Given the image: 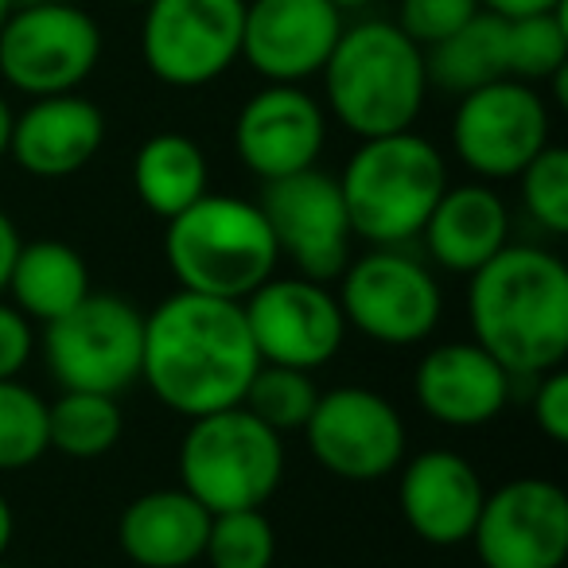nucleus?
Segmentation results:
<instances>
[{"label": "nucleus", "mask_w": 568, "mask_h": 568, "mask_svg": "<svg viewBox=\"0 0 568 568\" xmlns=\"http://www.w3.org/2000/svg\"><path fill=\"white\" fill-rule=\"evenodd\" d=\"M257 366L261 355L237 301L180 288L144 316L141 382L180 417L242 405Z\"/></svg>", "instance_id": "obj_1"}, {"label": "nucleus", "mask_w": 568, "mask_h": 568, "mask_svg": "<svg viewBox=\"0 0 568 568\" xmlns=\"http://www.w3.org/2000/svg\"><path fill=\"white\" fill-rule=\"evenodd\" d=\"M467 281L471 339L495 355L510 378H537L565 366L568 268L557 253L506 242Z\"/></svg>", "instance_id": "obj_2"}, {"label": "nucleus", "mask_w": 568, "mask_h": 568, "mask_svg": "<svg viewBox=\"0 0 568 568\" xmlns=\"http://www.w3.org/2000/svg\"><path fill=\"white\" fill-rule=\"evenodd\" d=\"M320 74L332 118L358 141L413 129L425 110V48L413 43L394 20H363L343 28Z\"/></svg>", "instance_id": "obj_3"}, {"label": "nucleus", "mask_w": 568, "mask_h": 568, "mask_svg": "<svg viewBox=\"0 0 568 568\" xmlns=\"http://www.w3.org/2000/svg\"><path fill=\"white\" fill-rule=\"evenodd\" d=\"M164 257L183 293L242 304L276 273L281 250L257 203L206 191L168 219Z\"/></svg>", "instance_id": "obj_4"}, {"label": "nucleus", "mask_w": 568, "mask_h": 568, "mask_svg": "<svg viewBox=\"0 0 568 568\" xmlns=\"http://www.w3.org/2000/svg\"><path fill=\"white\" fill-rule=\"evenodd\" d=\"M444 187V152L413 129L363 141L339 175L351 234L371 245H402L420 237Z\"/></svg>", "instance_id": "obj_5"}, {"label": "nucleus", "mask_w": 568, "mask_h": 568, "mask_svg": "<svg viewBox=\"0 0 568 568\" xmlns=\"http://www.w3.org/2000/svg\"><path fill=\"white\" fill-rule=\"evenodd\" d=\"M180 487L211 514L261 510L284 479V436L245 405L195 417L180 440Z\"/></svg>", "instance_id": "obj_6"}, {"label": "nucleus", "mask_w": 568, "mask_h": 568, "mask_svg": "<svg viewBox=\"0 0 568 568\" xmlns=\"http://www.w3.org/2000/svg\"><path fill=\"white\" fill-rule=\"evenodd\" d=\"M144 312L118 293H90L67 316L43 324V358L63 389L125 394L141 382Z\"/></svg>", "instance_id": "obj_7"}, {"label": "nucleus", "mask_w": 568, "mask_h": 568, "mask_svg": "<svg viewBox=\"0 0 568 568\" xmlns=\"http://www.w3.org/2000/svg\"><path fill=\"white\" fill-rule=\"evenodd\" d=\"M335 296L347 327L382 347H417L444 316V293L433 268L397 245H378L347 261Z\"/></svg>", "instance_id": "obj_8"}, {"label": "nucleus", "mask_w": 568, "mask_h": 568, "mask_svg": "<svg viewBox=\"0 0 568 568\" xmlns=\"http://www.w3.org/2000/svg\"><path fill=\"white\" fill-rule=\"evenodd\" d=\"M102 59V28L71 0L12 9L0 24V79L28 98L71 94Z\"/></svg>", "instance_id": "obj_9"}, {"label": "nucleus", "mask_w": 568, "mask_h": 568, "mask_svg": "<svg viewBox=\"0 0 568 568\" xmlns=\"http://www.w3.org/2000/svg\"><path fill=\"white\" fill-rule=\"evenodd\" d=\"M245 0H149L141 55L152 79L175 90L211 87L242 59Z\"/></svg>", "instance_id": "obj_10"}, {"label": "nucleus", "mask_w": 568, "mask_h": 568, "mask_svg": "<svg viewBox=\"0 0 568 568\" xmlns=\"http://www.w3.org/2000/svg\"><path fill=\"white\" fill-rule=\"evenodd\" d=\"M242 316L261 363L320 371L339 355L347 339V316L339 296L312 276H268L242 301Z\"/></svg>", "instance_id": "obj_11"}, {"label": "nucleus", "mask_w": 568, "mask_h": 568, "mask_svg": "<svg viewBox=\"0 0 568 568\" xmlns=\"http://www.w3.org/2000/svg\"><path fill=\"white\" fill-rule=\"evenodd\" d=\"M552 133L549 102L518 79H498L459 98L452 118V149L479 180H514Z\"/></svg>", "instance_id": "obj_12"}, {"label": "nucleus", "mask_w": 568, "mask_h": 568, "mask_svg": "<svg viewBox=\"0 0 568 568\" xmlns=\"http://www.w3.org/2000/svg\"><path fill=\"white\" fill-rule=\"evenodd\" d=\"M301 433L312 459L335 479L351 483L394 475L409 448V433L397 405L366 386H339L320 394Z\"/></svg>", "instance_id": "obj_13"}, {"label": "nucleus", "mask_w": 568, "mask_h": 568, "mask_svg": "<svg viewBox=\"0 0 568 568\" xmlns=\"http://www.w3.org/2000/svg\"><path fill=\"white\" fill-rule=\"evenodd\" d=\"M281 257H288L301 276L335 281L351 261V219L339 180L320 168L265 183L257 199Z\"/></svg>", "instance_id": "obj_14"}, {"label": "nucleus", "mask_w": 568, "mask_h": 568, "mask_svg": "<svg viewBox=\"0 0 568 568\" xmlns=\"http://www.w3.org/2000/svg\"><path fill=\"white\" fill-rule=\"evenodd\" d=\"M483 568H565L568 495L552 479H521L487 490L471 529Z\"/></svg>", "instance_id": "obj_15"}, {"label": "nucleus", "mask_w": 568, "mask_h": 568, "mask_svg": "<svg viewBox=\"0 0 568 568\" xmlns=\"http://www.w3.org/2000/svg\"><path fill=\"white\" fill-rule=\"evenodd\" d=\"M327 144V113L308 90L268 82L242 105L234 121V152L261 183L316 168Z\"/></svg>", "instance_id": "obj_16"}, {"label": "nucleus", "mask_w": 568, "mask_h": 568, "mask_svg": "<svg viewBox=\"0 0 568 568\" xmlns=\"http://www.w3.org/2000/svg\"><path fill=\"white\" fill-rule=\"evenodd\" d=\"M343 36L332 0H250L242 20V59L265 82L316 79Z\"/></svg>", "instance_id": "obj_17"}, {"label": "nucleus", "mask_w": 568, "mask_h": 568, "mask_svg": "<svg viewBox=\"0 0 568 568\" xmlns=\"http://www.w3.org/2000/svg\"><path fill=\"white\" fill-rule=\"evenodd\" d=\"M402 464L397 510H402L405 526L436 549L471 541L483 498H487L483 475L475 471L471 459L448 448H428Z\"/></svg>", "instance_id": "obj_18"}, {"label": "nucleus", "mask_w": 568, "mask_h": 568, "mask_svg": "<svg viewBox=\"0 0 568 568\" xmlns=\"http://www.w3.org/2000/svg\"><path fill=\"white\" fill-rule=\"evenodd\" d=\"M510 374L475 339L433 347L417 363L413 389L425 417L444 428H483L510 402Z\"/></svg>", "instance_id": "obj_19"}, {"label": "nucleus", "mask_w": 568, "mask_h": 568, "mask_svg": "<svg viewBox=\"0 0 568 568\" xmlns=\"http://www.w3.org/2000/svg\"><path fill=\"white\" fill-rule=\"evenodd\" d=\"M105 144V118L82 94L32 98L24 113L12 118L9 156L20 172L36 180H67L79 175Z\"/></svg>", "instance_id": "obj_20"}, {"label": "nucleus", "mask_w": 568, "mask_h": 568, "mask_svg": "<svg viewBox=\"0 0 568 568\" xmlns=\"http://www.w3.org/2000/svg\"><path fill=\"white\" fill-rule=\"evenodd\" d=\"M211 510L183 487L133 498L118 518V545L141 568H195L203 560Z\"/></svg>", "instance_id": "obj_21"}, {"label": "nucleus", "mask_w": 568, "mask_h": 568, "mask_svg": "<svg viewBox=\"0 0 568 568\" xmlns=\"http://www.w3.org/2000/svg\"><path fill=\"white\" fill-rule=\"evenodd\" d=\"M420 237L436 265L471 276L510 242V211L487 183H459V187L448 183L425 219Z\"/></svg>", "instance_id": "obj_22"}, {"label": "nucleus", "mask_w": 568, "mask_h": 568, "mask_svg": "<svg viewBox=\"0 0 568 568\" xmlns=\"http://www.w3.org/2000/svg\"><path fill=\"white\" fill-rule=\"evenodd\" d=\"M4 293H12V304L32 324H51L87 301L94 288H90L87 257L74 245L40 237V242H20Z\"/></svg>", "instance_id": "obj_23"}, {"label": "nucleus", "mask_w": 568, "mask_h": 568, "mask_svg": "<svg viewBox=\"0 0 568 568\" xmlns=\"http://www.w3.org/2000/svg\"><path fill=\"white\" fill-rule=\"evenodd\" d=\"M211 168L206 152L183 133H156L133 156V191L156 219H175L206 195Z\"/></svg>", "instance_id": "obj_24"}, {"label": "nucleus", "mask_w": 568, "mask_h": 568, "mask_svg": "<svg viewBox=\"0 0 568 568\" xmlns=\"http://www.w3.org/2000/svg\"><path fill=\"white\" fill-rule=\"evenodd\" d=\"M428 87L464 98L487 82L506 79V17L479 9L459 32L425 48Z\"/></svg>", "instance_id": "obj_25"}, {"label": "nucleus", "mask_w": 568, "mask_h": 568, "mask_svg": "<svg viewBox=\"0 0 568 568\" xmlns=\"http://www.w3.org/2000/svg\"><path fill=\"white\" fill-rule=\"evenodd\" d=\"M125 420L110 394L94 389H63L48 402V448L67 459H102L118 448Z\"/></svg>", "instance_id": "obj_26"}, {"label": "nucleus", "mask_w": 568, "mask_h": 568, "mask_svg": "<svg viewBox=\"0 0 568 568\" xmlns=\"http://www.w3.org/2000/svg\"><path fill=\"white\" fill-rule=\"evenodd\" d=\"M560 67H568L565 4L506 20V79L534 87V82H549Z\"/></svg>", "instance_id": "obj_27"}, {"label": "nucleus", "mask_w": 568, "mask_h": 568, "mask_svg": "<svg viewBox=\"0 0 568 568\" xmlns=\"http://www.w3.org/2000/svg\"><path fill=\"white\" fill-rule=\"evenodd\" d=\"M316 402H320V386L312 382L308 371H293V366H273V363L257 366V374H253L250 389L242 397L245 409L281 436L301 433L308 425Z\"/></svg>", "instance_id": "obj_28"}, {"label": "nucleus", "mask_w": 568, "mask_h": 568, "mask_svg": "<svg viewBox=\"0 0 568 568\" xmlns=\"http://www.w3.org/2000/svg\"><path fill=\"white\" fill-rule=\"evenodd\" d=\"M48 452V402L20 378H0V471H24Z\"/></svg>", "instance_id": "obj_29"}, {"label": "nucleus", "mask_w": 568, "mask_h": 568, "mask_svg": "<svg viewBox=\"0 0 568 568\" xmlns=\"http://www.w3.org/2000/svg\"><path fill=\"white\" fill-rule=\"evenodd\" d=\"M203 560L211 568H273L276 529L261 510L211 514Z\"/></svg>", "instance_id": "obj_30"}, {"label": "nucleus", "mask_w": 568, "mask_h": 568, "mask_svg": "<svg viewBox=\"0 0 568 568\" xmlns=\"http://www.w3.org/2000/svg\"><path fill=\"white\" fill-rule=\"evenodd\" d=\"M514 180L529 219L549 234H568V152L545 144Z\"/></svg>", "instance_id": "obj_31"}, {"label": "nucleus", "mask_w": 568, "mask_h": 568, "mask_svg": "<svg viewBox=\"0 0 568 568\" xmlns=\"http://www.w3.org/2000/svg\"><path fill=\"white\" fill-rule=\"evenodd\" d=\"M479 12V0H402L394 24L420 48L448 40Z\"/></svg>", "instance_id": "obj_32"}, {"label": "nucleus", "mask_w": 568, "mask_h": 568, "mask_svg": "<svg viewBox=\"0 0 568 568\" xmlns=\"http://www.w3.org/2000/svg\"><path fill=\"white\" fill-rule=\"evenodd\" d=\"M534 425L549 444L568 440V371L565 366H552V371L537 374Z\"/></svg>", "instance_id": "obj_33"}, {"label": "nucleus", "mask_w": 568, "mask_h": 568, "mask_svg": "<svg viewBox=\"0 0 568 568\" xmlns=\"http://www.w3.org/2000/svg\"><path fill=\"white\" fill-rule=\"evenodd\" d=\"M36 355V324L17 308L0 301V378H20Z\"/></svg>", "instance_id": "obj_34"}, {"label": "nucleus", "mask_w": 568, "mask_h": 568, "mask_svg": "<svg viewBox=\"0 0 568 568\" xmlns=\"http://www.w3.org/2000/svg\"><path fill=\"white\" fill-rule=\"evenodd\" d=\"M17 250H20V230H17V222H12V214L0 206V296H4V284H9Z\"/></svg>", "instance_id": "obj_35"}, {"label": "nucleus", "mask_w": 568, "mask_h": 568, "mask_svg": "<svg viewBox=\"0 0 568 568\" xmlns=\"http://www.w3.org/2000/svg\"><path fill=\"white\" fill-rule=\"evenodd\" d=\"M565 0H479V9L495 12V17H529V12H545V9H557Z\"/></svg>", "instance_id": "obj_36"}, {"label": "nucleus", "mask_w": 568, "mask_h": 568, "mask_svg": "<svg viewBox=\"0 0 568 568\" xmlns=\"http://www.w3.org/2000/svg\"><path fill=\"white\" fill-rule=\"evenodd\" d=\"M12 534H17V514H12V503L4 498V490H0V557L9 552Z\"/></svg>", "instance_id": "obj_37"}, {"label": "nucleus", "mask_w": 568, "mask_h": 568, "mask_svg": "<svg viewBox=\"0 0 568 568\" xmlns=\"http://www.w3.org/2000/svg\"><path fill=\"white\" fill-rule=\"evenodd\" d=\"M12 105H9V98L0 94V160L9 156V141H12Z\"/></svg>", "instance_id": "obj_38"}, {"label": "nucleus", "mask_w": 568, "mask_h": 568, "mask_svg": "<svg viewBox=\"0 0 568 568\" xmlns=\"http://www.w3.org/2000/svg\"><path fill=\"white\" fill-rule=\"evenodd\" d=\"M332 4H335L339 12H358V9H371L374 0H332Z\"/></svg>", "instance_id": "obj_39"}, {"label": "nucleus", "mask_w": 568, "mask_h": 568, "mask_svg": "<svg viewBox=\"0 0 568 568\" xmlns=\"http://www.w3.org/2000/svg\"><path fill=\"white\" fill-rule=\"evenodd\" d=\"M9 12H12V0H0V24L9 20Z\"/></svg>", "instance_id": "obj_40"}, {"label": "nucleus", "mask_w": 568, "mask_h": 568, "mask_svg": "<svg viewBox=\"0 0 568 568\" xmlns=\"http://www.w3.org/2000/svg\"><path fill=\"white\" fill-rule=\"evenodd\" d=\"M24 4H43V0H12V9H24Z\"/></svg>", "instance_id": "obj_41"}, {"label": "nucleus", "mask_w": 568, "mask_h": 568, "mask_svg": "<svg viewBox=\"0 0 568 568\" xmlns=\"http://www.w3.org/2000/svg\"><path fill=\"white\" fill-rule=\"evenodd\" d=\"M125 4H141V9H144V4H149V0H125Z\"/></svg>", "instance_id": "obj_42"}, {"label": "nucleus", "mask_w": 568, "mask_h": 568, "mask_svg": "<svg viewBox=\"0 0 568 568\" xmlns=\"http://www.w3.org/2000/svg\"><path fill=\"white\" fill-rule=\"evenodd\" d=\"M0 568H17V565H9V560H4V557H0Z\"/></svg>", "instance_id": "obj_43"}]
</instances>
